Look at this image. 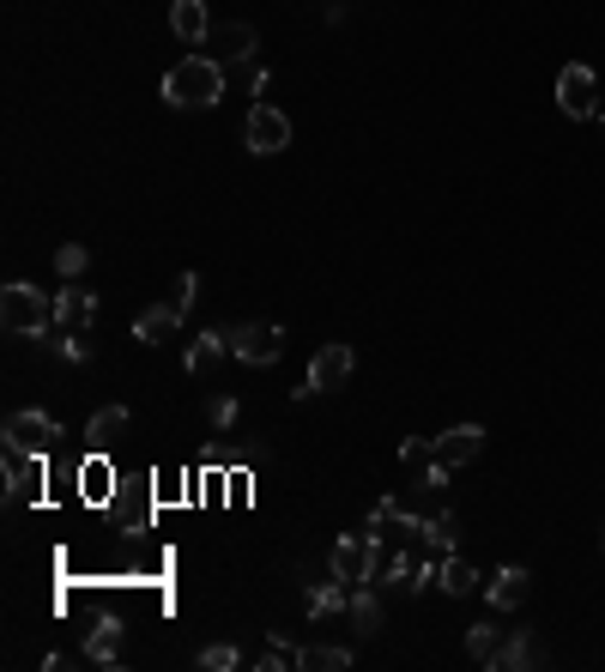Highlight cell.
Here are the masks:
<instances>
[{
  "label": "cell",
  "mask_w": 605,
  "mask_h": 672,
  "mask_svg": "<svg viewBox=\"0 0 605 672\" xmlns=\"http://www.w3.org/2000/svg\"><path fill=\"white\" fill-rule=\"evenodd\" d=\"M225 97V61L212 55H182V68L164 73V103L170 110H212V103Z\"/></svg>",
  "instance_id": "1"
},
{
  "label": "cell",
  "mask_w": 605,
  "mask_h": 672,
  "mask_svg": "<svg viewBox=\"0 0 605 672\" xmlns=\"http://www.w3.org/2000/svg\"><path fill=\"white\" fill-rule=\"evenodd\" d=\"M0 328L19 333V340H49V333H55V297H43L36 286L12 279V286L0 291Z\"/></svg>",
  "instance_id": "2"
},
{
  "label": "cell",
  "mask_w": 605,
  "mask_h": 672,
  "mask_svg": "<svg viewBox=\"0 0 605 672\" xmlns=\"http://www.w3.org/2000/svg\"><path fill=\"white\" fill-rule=\"evenodd\" d=\"M352 370H357V352L352 345H321L315 358H309V376H303V387H291L298 400H309V394H333V387H345L352 382Z\"/></svg>",
  "instance_id": "3"
},
{
  "label": "cell",
  "mask_w": 605,
  "mask_h": 672,
  "mask_svg": "<svg viewBox=\"0 0 605 672\" xmlns=\"http://www.w3.org/2000/svg\"><path fill=\"white\" fill-rule=\"evenodd\" d=\"M557 110L570 115V122H594L599 115V73L587 68V61H570V68L557 73Z\"/></svg>",
  "instance_id": "4"
},
{
  "label": "cell",
  "mask_w": 605,
  "mask_h": 672,
  "mask_svg": "<svg viewBox=\"0 0 605 672\" xmlns=\"http://www.w3.org/2000/svg\"><path fill=\"white\" fill-rule=\"evenodd\" d=\"M242 146L254 152V158H273V152L291 146V115L279 110V103H254L249 122H242Z\"/></svg>",
  "instance_id": "5"
},
{
  "label": "cell",
  "mask_w": 605,
  "mask_h": 672,
  "mask_svg": "<svg viewBox=\"0 0 605 672\" xmlns=\"http://www.w3.org/2000/svg\"><path fill=\"white\" fill-rule=\"evenodd\" d=\"M279 352H285V328H273V321H249V328H230V358H242L249 370L279 364Z\"/></svg>",
  "instance_id": "6"
},
{
  "label": "cell",
  "mask_w": 605,
  "mask_h": 672,
  "mask_svg": "<svg viewBox=\"0 0 605 672\" xmlns=\"http://www.w3.org/2000/svg\"><path fill=\"white\" fill-rule=\"evenodd\" d=\"M43 461L49 455H31V448H19V443H0V467H7V503L12 509H24L31 490L43 485Z\"/></svg>",
  "instance_id": "7"
},
{
  "label": "cell",
  "mask_w": 605,
  "mask_h": 672,
  "mask_svg": "<svg viewBox=\"0 0 605 672\" xmlns=\"http://www.w3.org/2000/svg\"><path fill=\"white\" fill-rule=\"evenodd\" d=\"M7 443L31 448V455H55L61 448V424L49 412H12L7 418Z\"/></svg>",
  "instance_id": "8"
},
{
  "label": "cell",
  "mask_w": 605,
  "mask_h": 672,
  "mask_svg": "<svg viewBox=\"0 0 605 672\" xmlns=\"http://www.w3.org/2000/svg\"><path fill=\"white\" fill-rule=\"evenodd\" d=\"M97 321V297L80 286V279H67V286L55 291V328L61 333H85Z\"/></svg>",
  "instance_id": "9"
},
{
  "label": "cell",
  "mask_w": 605,
  "mask_h": 672,
  "mask_svg": "<svg viewBox=\"0 0 605 672\" xmlns=\"http://www.w3.org/2000/svg\"><path fill=\"white\" fill-rule=\"evenodd\" d=\"M479 448H484L479 424H455V431L436 436V455L430 461H442V467H472V461H479Z\"/></svg>",
  "instance_id": "10"
},
{
  "label": "cell",
  "mask_w": 605,
  "mask_h": 672,
  "mask_svg": "<svg viewBox=\"0 0 605 672\" xmlns=\"http://www.w3.org/2000/svg\"><path fill=\"white\" fill-rule=\"evenodd\" d=\"M127 424H134V412H127V406H97L92 424H85V443H92V455H109V448L127 436Z\"/></svg>",
  "instance_id": "11"
},
{
  "label": "cell",
  "mask_w": 605,
  "mask_h": 672,
  "mask_svg": "<svg viewBox=\"0 0 605 672\" xmlns=\"http://www.w3.org/2000/svg\"><path fill=\"white\" fill-rule=\"evenodd\" d=\"M176 328H182V309H176L170 297H164V303L139 309V321H134V340H139V345H164Z\"/></svg>",
  "instance_id": "12"
},
{
  "label": "cell",
  "mask_w": 605,
  "mask_h": 672,
  "mask_svg": "<svg viewBox=\"0 0 605 672\" xmlns=\"http://www.w3.org/2000/svg\"><path fill=\"white\" fill-rule=\"evenodd\" d=\"M436 588H442V593H455V600H467L472 588H484V576L472 570V564L460 558V551H442V564H436Z\"/></svg>",
  "instance_id": "13"
},
{
  "label": "cell",
  "mask_w": 605,
  "mask_h": 672,
  "mask_svg": "<svg viewBox=\"0 0 605 672\" xmlns=\"http://www.w3.org/2000/svg\"><path fill=\"white\" fill-rule=\"evenodd\" d=\"M170 31L182 37V43H206V31H212L206 0H170Z\"/></svg>",
  "instance_id": "14"
},
{
  "label": "cell",
  "mask_w": 605,
  "mask_h": 672,
  "mask_svg": "<svg viewBox=\"0 0 605 672\" xmlns=\"http://www.w3.org/2000/svg\"><path fill=\"white\" fill-rule=\"evenodd\" d=\"M526 588H533V581H526V570H514V564H509V570H497L491 581H484V600H491L497 612H514V606L526 600Z\"/></svg>",
  "instance_id": "15"
},
{
  "label": "cell",
  "mask_w": 605,
  "mask_h": 672,
  "mask_svg": "<svg viewBox=\"0 0 605 672\" xmlns=\"http://www.w3.org/2000/svg\"><path fill=\"white\" fill-rule=\"evenodd\" d=\"M225 352H230V333H225V328H206L200 340L188 345V358H182V364H188V376H212V364H218Z\"/></svg>",
  "instance_id": "16"
},
{
  "label": "cell",
  "mask_w": 605,
  "mask_h": 672,
  "mask_svg": "<svg viewBox=\"0 0 605 672\" xmlns=\"http://www.w3.org/2000/svg\"><path fill=\"white\" fill-rule=\"evenodd\" d=\"M85 661L92 666H122V624H115V618H97V630L85 637Z\"/></svg>",
  "instance_id": "17"
},
{
  "label": "cell",
  "mask_w": 605,
  "mask_h": 672,
  "mask_svg": "<svg viewBox=\"0 0 605 672\" xmlns=\"http://www.w3.org/2000/svg\"><path fill=\"white\" fill-rule=\"evenodd\" d=\"M411 539H424L430 551H455V539H460V515L455 509H436V515H424L418 521V534Z\"/></svg>",
  "instance_id": "18"
},
{
  "label": "cell",
  "mask_w": 605,
  "mask_h": 672,
  "mask_svg": "<svg viewBox=\"0 0 605 672\" xmlns=\"http://www.w3.org/2000/svg\"><path fill=\"white\" fill-rule=\"evenodd\" d=\"M497 666L503 672H521V666H545V649L533 642V630H514L503 642V654H497Z\"/></svg>",
  "instance_id": "19"
},
{
  "label": "cell",
  "mask_w": 605,
  "mask_h": 672,
  "mask_svg": "<svg viewBox=\"0 0 605 672\" xmlns=\"http://www.w3.org/2000/svg\"><path fill=\"white\" fill-rule=\"evenodd\" d=\"M345 618L357 624V637H376V630H382V600H376V588H352V606H345Z\"/></svg>",
  "instance_id": "20"
},
{
  "label": "cell",
  "mask_w": 605,
  "mask_h": 672,
  "mask_svg": "<svg viewBox=\"0 0 605 672\" xmlns=\"http://www.w3.org/2000/svg\"><path fill=\"white\" fill-rule=\"evenodd\" d=\"M298 666H303V672H345V666H352V649H333V642H309V649H298Z\"/></svg>",
  "instance_id": "21"
},
{
  "label": "cell",
  "mask_w": 605,
  "mask_h": 672,
  "mask_svg": "<svg viewBox=\"0 0 605 672\" xmlns=\"http://www.w3.org/2000/svg\"><path fill=\"white\" fill-rule=\"evenodd\" d=\"M218 43H225V55H230V68H242V61H254V43H261V37H254V24H225V31H218Z\"/></svg>",
  "instance_id": "22"
},
{
  "label": "cell",
  "mask_w": 605,
  "mask_h": 672,
  "mask_svg": "<svg viewBox=\"0 0 605 672\" xmlns=\"http://www.w3.org/2000/svg\"><path fill=\"white\" fill-rule=\"evenodd\" d=\"M109 455H92V461H80V497H92V503H103L109 497Z\"/></svg>",
  "instance_id": "23"
},
{
  "label": "cell",
  "mask_w": 605,
  "mask_h": 672,
  "mask_svg": "<svg viewBox=\"0 0 605 672\" xmlns=\"http://www.w3.org/2000/svg\"><path fill=\"white\" fill-rule=\"evenodd\" d=\"M467 654L479 666H497V654H503V630H497V624H472L467 630Z\"/></svg>",
  "instance_id": "24"
},
{
  "label": "cell",
  "mask_w": 605,
  "mask_h": 672,
  "mask_svg": "<svg viewBox=\"0 0 605 672\" xmlns=\"http://www.w3.org/2000/svg\"><path fill=\"white\" fill-rule=\"evenodd\" d=\"M345 606H352V588H345L340 576H333L327 588L309 593V618H333V612H345Z\"/></svg>",
  "instance_id": "25"
},
{
  "label": "cell",
  "mask_w": 605,
  "mask_h": 672,
  "mask_svg": "<svg viewBox=\"0 0 605 672\" xmlns=\"http://www.w3.org/2000/svg\"><path fill=\"white\" fill-rule=\"evenodd\" d=\"M36 345H49V352H61L67 358V364H85V358H92V345H85V333H49V340H36Z\"/></svg>",
  "instance_id": "26"
},
{
  "label": "cell",
  "mask_w": 605,
  "mask_h": 672,
  "mask_svg": "<svg viewBox=\"0 0 605 672\" xmlns=\"http://www.w3.org/2000/svg\"><path fill=\"white\" fill-rule=\"evenodd\" d=\"M85 267H92V249H85V242H61L55 249V273L61 279H80Z\"/></svg>",
  "instance_id": "27"
},
{
  "label": "cell",
  "mask_w": 605,
  "mask_h": 672,
  "mask_svg": "<svg viewBox=\"0 0 605 672\" xmlns=\"http://www.w3.org/2000/svg\"><path fill=\"white\" fill-rule=\"evenodd\" d=\"M195 661H200L206 672H237V666H242V654H237V642H212V649H200Z\"/></svg>",
  "instance_id": "28"
},
{
  "label": "cell",
  "mask_w": 605,
  "mask_h": 672,
  "mask_svg": "<svg viewBox=\"0 0 605 672\" xmlns=\"http://www.w3.org/2000/svg\"><path fill=\"white\" fill-rule=\"evenodd\" d=\"M206 418H212V431H230V424L242 418V406L230 394H218V400H206Z\"/></svg>",
  "instance_id": "29"
},
{
  "label": "cell",
  "mask_w": 605,
  "mask_h": 672,
  "mask_svg": "<svg viewBox=\"0 0 605 672\" xmlns=\"http://www.w3.org/2000/svg\"><path fill=\"white\" fill-rule=\"evenodd\" d=\"M430 455H436V436H406V443H400L406 467H418V461H430Z\"/></svg>",
  "instance_id": "30"
},
{
  "label": "cell",
  "mask_w": 605,
  "mask_h": 672,
  "mask_svg": "<svg viewBox=\"0 0 605 672\" xmlns=\"http://www.w3.org/2000/svg\"><path fill=\"white\" fill-rule=\"evenodd\" d=\"M261 672H285V666H298V649H285V642H273V649L261 654V661H254Z\"/></svg>",
  "instance_id": "31"
},
{
  "label": "cell",
  "mask_w": 605,
  "mask_h": 672,
  "mask_svg": "<svg viewBox=\"0 0 605 672\" xmlns=\"http://www.w3.org/2000/svg\"><path fill=\"white\" fill-rule=\"evenodd\" d=\"M195 291H200V279H195V273H182V279H176V291H170V303L188 316V309H195Z\"/></svg>",
  "instance_id": "32"
},
{
  "label": "cell",
  "mask_w": 605,
  "mask_h": 672,
  "mask_svg": "<svg viewBox=\"0 0 605 672\" xmlns=\"http://www.w3.org/2000/svg\"><path fill=\"white\" fill-rule=\"evenodd\" d=\"M599 551H605V527H599Z\"/></svg>",
  "instance_id": "33"
}]
</instances>
